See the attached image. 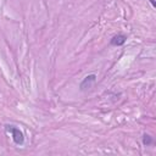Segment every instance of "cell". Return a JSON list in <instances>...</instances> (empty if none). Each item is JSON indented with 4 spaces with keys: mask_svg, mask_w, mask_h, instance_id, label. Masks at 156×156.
Returning a JSON list of instances; mask_svg holds the SVG:
<instances>
[{
    "mask_svg": "<svg viewBox=\"0 0 156 156\" xmlns=\"http://www.w3.org/2000/svg\"><path fill=\"white\" fill-rule=\"evenodd\" d=\"M5 129H6L7 133L11 134V136H12L15 144H17V145H22V144L24 143L23 133H22L17 127H15V126H9V124H7V126H5Z\"/></svg>",
    "mask_w": 156,
    "mask_h": 156,
    "instance_id": "6da1fadb",
    "label": "cell"
},
{
    "mask_svg": "<svg viewBox=\"0 0 156 156\" xmlns=\"http://www.w3.org/2000/svg\"><path fill=\"white\" fill-rule=\"evenodd\" d=\"M95 80H96V74H89V76H87L82 82H80V84H79V88H80V90H85L87 88H90L94 83H95Z\"/></svg>",
    "mask_w": 156,
    "mask_h": 156,
    "instance_id": "7a4b0ae2",
    "label": "cell"
},
{
    "mask_svg": "<svg viewBox=\"0 0 156 156\" xmlns=\"http://www.w3.org/2000/svg\"><path fill=\"white\" fill-rule=\"evenodd\" d=\"M126 40H127V37L124 34H117V35H115L111 39V45H113V46H121V45H123L126 43Z\"/></svg>",
    "mask_w": 156,
    "mask_h": 156,
    "instance_id": "3957f363",
    "label": "cell"
},
{
    "mask_svg": "<svg viewBox=\"0 0 156 156\" xmlns=\"http://www.w3.org/2000/svg\"><path fill=\"white\" fill-rule=\"evenodd\" d=\"M152 143V138L149 135V134H144L143 135V144L145 145V146H147V145H150Z\"/></svg>",
    "mask_w": 156,
    "mask_h": 156,
    "instance_id": "277c9868",
    "label": "cell"
},
{
    "mask_svg": "<svg viewBox=\"0 0 156 156\" xmlns=\"http://www.w3.org/2000/svg\"><path fill=\"white\" fill-rule=\"evenodd\" d=\"M150 2H151V5H152V7H156V5H155V1H154V0H150Z\"/></svg>",
    "mask_w": 156,
    "mask_h": 156,
    "instance_id": "5b68a950",
    "label": "cell"
}]
</instances>
